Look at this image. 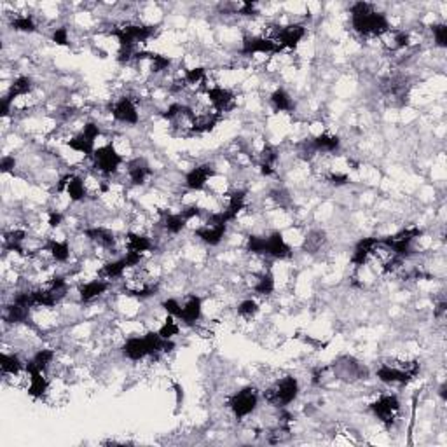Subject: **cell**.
I'll list each match as a JSON object with an SVG mask.
<instances>
[{"mask_svg": "<svg viewBox=\"0 0 447 447\" xmlns=\"http://www.w3.org/2000/svg\"><path fill=\"white\" fill-rule=\"evenodd\" d=\"M110 281L103 278H95V279H88V281L81 283L77 286V294H79V301L81 303H91V301L98 299L103 294H107L110 290Z\"/></svg>", "mask_w": 447, "mask_h": 447, "instance_id": "4fadbf2b", "label": "cell"}, {"mask_svg": "<svg viewBox=\"0 0 447 447\" xmlns=\"http://www.w3.org/2000/svg\"><path fill=\"white\" fill-rule=\"evenodd\" d=\"M378 40L388 53H398V51L405 50V47L409 46V42H411V33L404 28L390 27L383 35L378 37Z\"/></svg>", "mask_w": 447, "mask_h": 447, "instance_id": "8fae6325", "label": "cell"}, {"mask_svg": "<svg viewBox=\"0 0 447 447\" xmlns=\"http://www.w3.org/2000/svg\"><path fill=\"white\" fill-rule=\"evenodd\" d=\"M14 168H16V158L14 156H4L2 161H0L2 173H14Z\"/></svg>", "mask_w": 447, "mask_h": 447, "instance_id": "ffe728a7", "label": "cell"}, {"mask_svg": "<svg viewBox=\"0 0 447 447\" xmlns=\"http://www.w3.org/2000/svg\"><path fill=\"white\" fill-rule=\"evenodd\" d=\"M279 53H281V50H279L277 44L273 40L262 37L260 33H257V35H247L243 39V44H241V54L245 56H274Z\"/></svg>", "mask_w": 447, "mask_h": 447, "instance_id": "9c48e42d", "label": "cell"}, {"mask_svg": "<svg viewBox=\"0 0 447 447\" xmlns=\"http://www.w3.org/2000/svg\"><path fill=\"white\" fill-rule=\"evenodd\" d=\"M349 16H352V28L362 37H376L378 39L390 28L388 16L368 2L353 4L349 7Z\"/></svg>", "mask_w": 447, "mask_h": 447, "instance_id": "6da1fadb", "label": "cell"}, {"mask_svg": "<svg viewBox=\"0 0 447 447\" xmlns=\"http://www.w3.org/2000/svg\"><path fill=\"white\" fill-rule=\"evenodd\" d=\"M431 35H434L435 46H439V47L447 46V25L446 23L431 25Z\"/></svg>", "mask_w": 447, "mask_h": 447, "instance_id": "ac0fdd59", "label": "cell"}, {"mask_svg": "<svg viewBox=\"0 0 447 447\" xmlns=\"http://www.w3.org/2000/svg\"><path fill=\"white\" fill-rule=\"evenodd\" d=\"M51 40H53L54 44H58V46H70L69 28H66V27L54 28L53 33H51Z\"/></svg>", "mask_w": 447, "mask_h": 447, "instance_id": "d6986e66", "label": "cell"}, {"mask_svg": "<svg viewBox=\"0 0 447 447\" xmlns=\"http://www.w3.org/2000/svg\"><path fill=\"white\" fill-rule=\"evenodd\" d=\"M107 110H109L112 119L121 122V124L137 126L140 122L139 105H137V100L133 95L117 96L109 103Z\"/></svg>", "mask_w": 447, "mask_h": 447, "instance_id": "8992f818", "label": "cell"}, {"mask_svg": "<svg viewBox=\"0 0 447 447\" xmlns=\"http://www.w3.org/2000/svg\"><path fill=\"white\" fill-rule=\"evenodd\" d=\"M203 318V299L196 294L185 297L184 303H180V313L177 320L187 327H196Z\"/></svg>", "mask_w": 447, "mask_h": 447, "instance_id": "30bf717a", "label": "cell"}, {"mask_svg": "<svg viewBox=\"0 0 447 447\" xmlns=\"http://www.w3.org/2000/svg\"><path fill=\"white\" fill-rule=\"evenodd\" d=\"M124 165V158L117 152L114 144L102 145L96 147L91 156V168L102 173L103 177H114L121 171V166Z\"/></svg>", "mask_w": 447, "mask_h": 447, "instance_id": "277c9868", "label": "cell"}, {"mask_svg": "<svg viewBox=\"0 0 447 447\" xmlns=\"http://www.w3.org/2000/svg\"><path fill=\"white\" fill-rule=\"evenodd\" d=\"M299 381L294 376H283L271 381L262 391V398L274 409H286L299 397Z\"/></svg>", "mask_w": 447, "mask_h": 447, "instance_id": "3957f363", "label": "cell"}, {"mask_svg": "<svg viewBox=\"0 0 447 447\" xmlns=\"http://www.w3.org/2000/svg\"><path fill=\"white\" fill-rule=\"evenodd\" d=\"M217 175V170H215L214 165L210 163H204V165H197L195 168L185 173L184 178V185L187 191L192 192H201V191H207L208 187V182Z\"/></svg>", "mask_w": 447, "mask_h": 447, "instance_id": "ba28073f", "label": "cell"}, {"mask_svg": "<svg viewBox=\"0 0 447 447\" xmlns=\"http://www.w3.org/2000/svg\"><path fill=\"white\" fill-rule=\"evenodd\" d=\"M11 28L14 32H23V33H32L37 30V21L32 14L27 13H18L11 18Z\"/></svg>", "mask_w": 447, "mask_h": 447, "instance_id": "9a60e30c", "label": "cell"}, {"mask_svg": "<svg viewBox=\"0 0 447 447\" xmlns=\"http://www.w3.org/2000/svg\"><path fill=\"white\" fill-rule=\"evenodd\" d=\"M325 243H327L325 233L320 229H315V231H311L306 238H304L303 247L308 253H318V252H322V248L325 247Z\"/></svg>", "mask_w": 447, "mask_h": 447, "instance_id": "2e32d148", "label": "cell"}, {"mask_svg": "<svg viewBox=\"0 0 447 447\" xmlns=\"http://www.w3.org/2000/svg\"><path fill=\"white\" fill-rule=\"evenodd\" d=\"M259 303H257L255 299H243L240 304H238V316H240L241 320H253L257 316V313H259Z\"/></svg>", "mask_w": 447, "mask_h": 447, "instance_id": "e0dca14e", "label": "cell"}, {"mask_svg": "<svg viewBox=\"0 0 447 447\" xmlns=\"http://www.w3.org/2000/svg\"><path fill=\"white\" fill-rule=\"evenodd\" d=\"M126 177L128 182L135 187H141L147 184L152 177V168L144 158H135L126 165Z\"/></svg>", "mask_w": 447, "mask_h": 447, "instance_id": "7c38bea8", "label": "cell"}, {"mask_svg": "<svg viewBox=\"0 0 447 447\" xmlns=\"http://www.w3.org/2000/svg\"><path fill=\"white\" fill-rule=\"evenodd\" d=\"M371 411L385 426L391 428L400 416V400H398L397 395L383 393L378 400L372 402Z\"/></svg>", "mask_w": 447, "mask_h": 447, "instance_id": "52a82bcc", "label": "cell"}, {"mask_svg": "<svg viewBox=\"0 0 447 447\" xmlns=\"http://www.w3.org/2000/svg\"><path fill=\"white\" fill-rule=\"evenodd\" d=\"M259 398L260 393L257 391V388L247 386V388H241L240 391L231 395L229 400H227V407L231 409L234 418L245 419L257 411V407H259Z\"/></svg>", "mask_w": 447, "mask_h": 447, "instance_id": "5b68a950", "label": "cell"}, {"mask_svg": "<svg viewBox=\"0 0 447 447\" xmlns=\"http://www.w3.org/2000/svg\"><path fill=\"white\" fill-rule=\"evenodd\" d=\"M419 374V362L412 359L385 360L376 371V376L385 385H407Z\"/></svg>", "mask_w": 447, "mask_h": 447, "instance_id": "7a4b0ae2", "label": "cell"}, {"mask_svg": "<svg viewBox=\"0 0 447 447\" xmlns=\"http://www.w3.org/2000/svg\"><path fill=\"white\" fill-rule=\"evenodd\" d=\"M269 103L274 112H292L296 109V103H294L292 96H290L283 88L274 89V91L271 93Z\"/></svg>", "mask_w": 447, "mask_h": 447, "instance_id": "5bb4252c", "label": "cell"}]
</instances>
